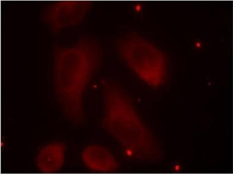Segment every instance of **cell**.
<instances>
[{"instance_id": "obj_1", "label": "cell", "mask_w": 233, "mask_h": 174, "mask_svg": "<svg viewBox=\"0 0 233 174\" xmlns=\"http://www.w3.org/2000/svg\"><path fill=\"white\" fill-rule=\"evenodd\" d=\"M57 92L65 115L73 124L84 118V94L101 66L103 52L97 41L85 37L70 46L52 49Z\"/></svg>"}, {"instance_id": "obj_4", "label": "cell", "mask_w": 233, "mask_h": 174, "mask_svg": "<svg viewBox=\"0 0 233 174\" xmlns=\"http://www.w3.org/2000/svg\"><path fill=\"white\" fill-rule=\"evenodd\" d=\"M81 159L86 168L95 173L112 172L118 167L117 161L112 153L100 144H93L86 146L81 153Z\"/></svg>"}, {"instance_id": "obj_5", "label": "cell", "mask_w": 233, "mask_h": 174, "mask_svg": "<svg viewBox=\"0 0 233 174\" xmlns=\"http://www.w3.org/2000/svg\"><path fill=\"white\" fill-rule=\"evenodd\" d=\"M66 152L65 145L60 142L45 146L38 155L37 163L38 168L45 173H52L59 170L64 163Z\"/></svg>"}, {"instance_id": "obj_2", "label": "cell", "mask_w": 233, "mask_h": 174, "mask_svg": "<svg viewBox=\"0 0 233 174\" xmlns=\"http://www.w3.org/2000/svg\"><path fill=\"white\" fill-rule=\"evenodd\" d=\"M120 56L131 70L149 85L157 88L165 82L166 68L159 50L138 38H125L117 45Z\"/></svg>"}, {"instance_id": "obj_3", "label": "cell", "mask_w": 233, "mask_h": 174, "mask_svg": "<svg viewBox=\"0 0 233 174\" xmlns=\"http://www.w3.org/2000/svg\"><path fill=\"white\" fill-rule=\"evenodd\" d=\"M93 2L89 0H60L45 6L42 20L55 33L64 28L77 25L90 10Z\"/></svg>"}]
</instances>
